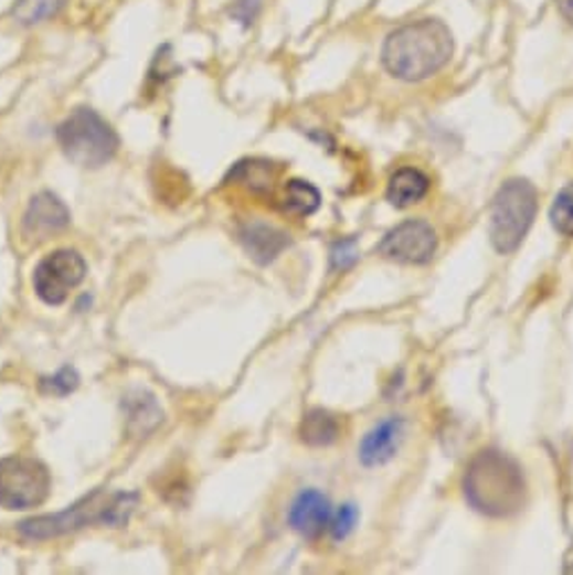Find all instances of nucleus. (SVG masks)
<instances>
[{"mask_svg":"<svg viewBox=\"0 0 573 575\" xmlns=\"http://www.w3.org/2000/svg\"><path fill=\"white\" fill-rule=\"evenodd\" d=\"M538 215V190L527 179H508L492 199L488 235L497 253L510 255L522 246Z\"/></svg>","mask_w":573,"mask_h":575,"instance_id":"20e7f679","label":"nucleus"},{"mask_svg":"<svg viewBox=\"0 0 573 575\" xmlns=\"http://www.w3.org/2000/svg\"><path fill=\"white\" fill-rule=\"evenodd\" d=\"M259 10H263V0H237L231 10V17L242 25H251L257 19Z\"/></svg>","mask_w":573,"mask_h":575,"instance_id":"412c9836","label":"nucleus"},{"mask_svg":"<svg viewBox=\"0 0 573 575\" xmlns=\"http://www.w3.org/2000/svg\"><path fill=\"white\" fill-rule=\"evenodd\" d=\"M127 415H129V429L138 436H145L147 432H151L163 417L159 404L153 402L151 395H145V393H138L136 397L127 400Z\"/></svg>","mask_w":573,"mask_h":575,"instance_id":"2eb2a0df","label":"nucleus"},{"mask_svg":"<svg viewBox=\"0 0 573 575\" xmlns=\"http://www.w3.org/2000/svg\"><path fill=\"white\" fill-rule=\"evenodd\" d=\"M438 248L436 231L423 220H406L397 224L380 244V253L395 263L427 265Z\"/></svg>","mask_w":573,"mask_h":575,"instance_id":"6e6552de","label":"nucleus"},{"mask_svg":"<svg viewBox=\"0 0 573 575\" xmlns=\"http://www.w3.org/2000/svg\"><path fill=\"white\" fill-rule=\"evenodd\" d=\"M332 259H335V265L339 267V269H346V267H350L354 259H357V246H354V242H341V244H337L335 248H332Z\"/></svg>","mask_w":573,"mask_h":575,"instance_id":"4be33fe9","label":"nucleus"},{"mask_svg":"<svg viewBox=\"0 0 573 575\" xmlns=\"http://www.w3.org/2000/svg\"><path fill=\"white\" fill-rule=\"evenodd\" d=\"M68 224L71 213L64 201H60V196L52 192H41L28 205L23 217V235L34 242H43L50 235L64 231Z\"/></svg>","mask_w":573,"mask_h":575,"instance_id":"9d476101","label":"nucleus"},{"mask_svg":"<svg viewBox=\"0 0 573 575\" xmlns=\"http://www.w3.org/2000/svg\"><path fill=\"white\" fill-rule=\"evenodd\" d=\"M242 242L251 257L259 265H267L272 259H276L285 246L289 244L287 235L274 226L267 224H251L242 231Z\"/></svg>","mask_w":573,"mask_h":575,"instance_id":"ddd939ff","label":"nucleus"},{"mask_svg":"<svg viewBox=\"0 0 573 575\" xmlns=\"http://www.w3.org/2000/svg\"><path fill=\"white\" fill-rule=\"evenodd\" d=\"M86 278L84 257L73 248H60L45 255L34 269L32 285L36 296L47 305H62Z\"/></svg>","mask_w":573,"mask_h":575,"instance_id":"0eeeda50","label":"nucleus"},{"mask_svg":"<svg viewBox=\"0 0 573 575\" xmlns=\"http://www.w3.org/2000/svg\"><path fill=\"white\" fill-rule=\"evenodd\" d=\"M57 140L75 166L88 170L107 166L120 145L112 125L88 107L75 109L60 125Z\"/></svg>","mask_w":573,"mask_h":575,"instance_id":"39448f33","label":"nucleus"},{"mask_svg":"<svg viewBox=\"0 0 573 575\" xmlns=\"http://www.w3.org/2000/svg\"><path fill=\"white\" fill-rule=\"evenodd\" d=\"M136 503H138V494L134 492L107 494L104 490H95L93 494L84 497L75 505L66 508L64 512L43 514L23 521L19 531L28 540H50L86 526L123 529L129 521Z\"/></svg>","mask_w":573,"mask_h":575,"instance_id":"7ed1b4c3","label":"nucleus"},{"mask_svg":"<svg viewBox=\"0 0 573 575\" xmlns=\"http://www.w3.org/2000/svg\"><path fill=\"white\" fill-rule=\"evenodd\" d=\"M454 55V34L441 19L408 21L389 32L382 64L395 79L425 82L441 73Z\"/></svg>","mask_w":573,"mask_h":575,"instance_id":"f257e3e1","label":"nucleus"},{"mask_svg":"<svg viewBox=\"0 0 573 575\" xmlns=\"http://www.w3.org/2000/svg\"><path fill=\"white\" fill-rule=\"evenodd\" d=\"M52 488L47 467L28 456L0 458V505L6 510L39 508Z\"/></svg>","mask_w":573,"mask_h":575,"instance_id":"423d86ee","label":"nucleus"},{"mask_svg":"<svg viewBox=\"0 0 573 575\" xmlns=\"http://www.w3.org/2000/svg\"><path fill=\"white\" fill-rule=\"evenodd\" d=\"M432 181L418 168H400L386 188V199L395 207H408L413 203H421L429 194Z\"/></svg>","mask_w":573,"mask_h":575,"instance_id":"f8f14e48","label":"nucleus"},{"mask_svg":"<svg viewBox=\"0 0 573 575\" xmlns=\"http://www.w3.org/2000/svg\"><path fill=\"white\" fill-rule=\"evenodd\" d=\"M66 6L68 0H17L12 17L21 25H34L47 19H55Z\"/></svg>","mask_w":573,"mask_h":575,"instance_id":"f3484780","label":"nucleus"},{"mask_svg":"<svg viewBox=\"0 0 573 575\" xmlns=\"http://www.w3.org/2000/svg\"><path fill=\"white\" fill-rule=\"evenodd\" d=\"M300 440L309 447H328L337 443L341 436V425L337 420V415L323 408H311L303 415L300 423Z\"/></svg>","mask_w":573,"mask_h":575,"instance_id":"4468645a","label":"nucleus"},{"mask_svg":"<svg viewBox=\"0 0 573 575\" xmlns=\"http://www.w3.org/2000/svg\"><path fill=\"white\" fill-rule=\"evenodd\" d=\"M357 521H359L357 508H354L352 503H346V505H341L337 512H332L328 531H330V535H332L337 542H341V540H346V537L354 531Z\"/></svg>","mask_w":573,"mask_h":575,"instance_id":"6ab92c4d","label":"nucleus"},{"mask_svg":"<svg viewBox=\"0 0 573 575\" xmlns=\"http://www.w3.org/2000/svg\"><path fill=\"white\" fill-rule=\"evenodd\" d=\"M551 224L553 228L564 235V237H573V183L564 185L551 205Z\"/></svg>","mask_w":573,"mask_h":575,"instance_id":"a211bd4d","label":"nucleus"},{"mask_svg":"<svg viewBox=\"0 0 573 575\" xmlns=\"http://www.w3.org/2000/svg\"><path fill=\"white\" fill-rule=\"evenodd\" d=\"M463 494L477 512L506 519L527 503V479L522 467L499 449L479 451L463 475Z\"/></svg>","mask_w":573,"mask_h":575,"instance_id":"f03ea898","label":"nucleus"},{"mask_svg":"<svg viewBox=\"0 0 573 575\" xmlns=\"http://www.w3.org/2000/svg\"><path fill=\"white\" fill-rule=\"evenodd\" d=\"M77 384H79V377H77V373L73 369H62L57 375L45 377L41 382L43 391L52 393V395H68L71 391L77 388Z\"/></svg>","mask_w":573,"mask_h":575,"instance_id":"aec40b11","label":"nucleus"},{"mask_svg":"<svg viewBox=\"0 0 573 575\" xmlns=\"http://www.w3.org/2000/svg\"><path fill=\"white\" fill-rule=\"evenodd\" d=\"M404 420L397 415L386 417L380 425H375L359 445V460L367 467L386 465L397 451L404 440Z\"/></svg>","mask_w":573,"mask_h":575,"instance_id":"9b49d317","label":"nucleus"},{"mask_svg":"<svg viewBox=\"0 0 573 575\" xmlns=\"http://www.w3.org/2000/svg\"><path fill=\"white\" fill-rule=\"evenodd\" d=\"M319 203H321V194L311 183L294 179L285 185V203L283 205H285L287 213L305 217V215L315 213Z\"/></svg>","mask_w":573,"mask_h":575,"instance_id":"dca6fc26","label":"nucleus"},{"mask_svg":"<svg viewBox=\"0 0 573 575\" xmlns=\"http://www.w3.org/2000/svg\"><path fill=\"white\" fill-rule=\"evenodd\" d=\"M332 519V505L330 499L319 490H303L287 514V521L294 533H298L305 540H319Z\"/></svg>","mask_w":573,"mask_h":575,"instance_id":"1a4fd4ad","label":"nucleus"},{"mask_svg":"<svg viewBox=\"0 0 573 575\" xmlns=\"http://www.w3.org/2000/svg\"><path fill=\"white\" fill-rule=\"evenodd\" d=\"M555 6H558V12L562 14V19L569 25H573V0H555Z\"/></svg>","mask_w":573,"mask_h":575,"instance_id":"5701e85b","label":"nucleus"}]
</instances>
